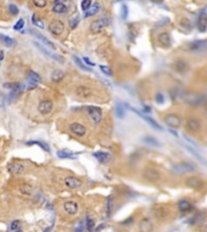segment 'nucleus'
Masks as SVG:
<instances>
[{
	"label": "nucleus",
	"instance_id": "6ab92c4d",
	"mask_svg": "<svg viewBox=\"0 0 207 232\" xmlns=\"http://www.w3.org/2000/svg\"><path fill=\"white\" fill-rule=\"evenodd\" d=\"M52 11L57 15H62V14H65L67 12V6L64 5L63 2H56L52 7Z\"/></svg>",
	"mask_w": 207,
	"mask_h": 232
},
{
	"label": "nucleus",
	"instance_id": "aec40b11",
	"mask_svg": "<svg viewBox=\"0 0 207 232\" xmlns=\"http://www.w3.org/2000/svg\"><path fill=\"white\" fill-rule=\"evenodd\" d=\"M32 33L34 34V35H35V36H36L38 39H40V40H41V41H43V42H44V44H45L46 46H48V47H50L51 50H56V46H55V44H52V42H51V41H50L48 39H46V38L44 36V35H41V34L38 33V32H32Z\"/></svg>",
	"mask_w": 207,
	"mask_h": 232
},
{
	"label": "nucleus",
	"instance_id": "0eeeda50",
	"mask_svg": "<svg viewBox=\"0 0 207 232\" xmlns=\"http://www.w3.org/2000/svg\"><path fill=\"white\" fill-rule=\"evenodd\" d=\"M165 122L172 128H178L179 125H180V118L176 114H170L165 117Z\"/></svg>",
	"mask_w": 207,
	"mask_h": 232
},
{
	"label": "nucleus",
	"instance_id": "603ef678",
	"mask_svg": "<svg viewBox=\"0 0 207 232\" xmlns=\"http://www.w3.org/2000/svg\"><path fill=\"white\" fill-rule=\"evenodd\" d=\"M153 2H162V0H151Z\"/></svg>",
	"mask_w": 207,
	"mask_h": 232
},
{
	"label": "nucleus",
	"instance_id": "dca6fc26",
	"mask_svg": "<svg viewBox=\"0 0 207 232\" xmlns=\"http://www.w3.org/2000/svg\"><path fill=\"white\" fill-rule=\"evenodd\" d=\"M9 172L11 174H16V175L22 174L24 172V166L22 163H12L9 166Z\"/></svg>",
	"mask_w": 207,
	"mask_h": 232
},
{
	"label": "nucleus",
	"instance_id": "9b49d317",
	"mask_svg": "<svg viewBox=\"0 0 207 232\" xmlns=\"http://www.w3.org/2000/svg\"><path fill=\"white\" fill-rule=\"evenodd\" d=\"M187 128L191 131V132H199L201 130V122L200 120H196V118H189L187 121Z\"/></svg>",
	"mask_w": 207,
	"mask_h": 232
},
{
	"label": "nucleus",
	"instance_id": "37998d69",
	"mask_svg": "<svg viewBox=\"0 0 207 232\" xmlns=\"http://www.w3.org/2000/svg\"><path fill=\"white\" fill-rule=\"evenodd\" d=\"M78 22H79V19H78V18H73V19H70V22H69V24H70V28H72V29H74V28L77 27Z\"/></svg>",
	"mask_w": 207,
	"mask_h": 232
},
{
	"label": "nucleus",
	"instance_id": "f3484780",
	"mask_svg": "<svg viewBox=\"0 0 207 232\" xmlns=\"http://www.w3.org/2000/svg\"><path fill=\"white\" fill-rule=\"evenodd\" d=\"M158 40H159L160 44H161L162 46H165V47H167V46H170V45H171V36H170V34H168V33L159 34Z\"/></svg>",
	"mask_w": 207,
	"mask_h": 232
},
{
	"label": "nucleus",
	"instance_id": "a878e982",
	"mask_svg": "<svg viewBox=\"0 0 207 232\" xmlns=\"http://www.w3.org/2000/svg\"><path fill=\"white\" fill-rule=\"evenodd\" d=\"M178 208H179L180 212H188V210L191 209V204L188 201L182 199V201H179V203H178Z\"/></svg>",
	"mask_w": 207,
	"mask_h": 232
},
{
	"label": "nucleus",
	"instance_id": "a211bd4d",
	"mask_svg": "<svg viewBox=\"0 0 207 232\" xmlns=\"http://www.w3.org/2000/svg\"><path fill=\"white\" fill-rule=\"evenodd\" d=\"M187 185L190 186V187H194V189H197V187H201L204 185V182L196 177H191V178H188L187 179Z\"/></svg>",
	"mask_w": 207,
	"mask_h": 232
},
{
	"label": "nucleus",
	"instance_id": "7ed1b4c3",
	"mask_svg": "<svg viewBox=\"0 0 207 232\" xmlns=\"http://www.w3.org/2000/svg\"><path fill=\"white\" fill-rule=\"evenodd\" d=\"M92 93H93L92 90H91L90 87H87V86H79V87H77V90H75L77 97L82 98V99L90 98V97L92 96Z\"/></svg>",
	"mask_w": 207,
	"mask_h": 232
},
{
	"label": "nucleus",
	"instance_id": "49530a36",
	"mask_svg": "<svg viewBox=\"0 0 207 232\" xmlns=\"http://www.w3.org/2000/svg\"><path fill=\"white\" fill-rule=\"evenodd\" d=\"M110 212H112V198L109 197L108 199V208H107V214L110 215Z\"/></svg>",
	"mask_w": 207,
	"mask_h": 232
},
{
	"label": "nucleus",
	"instance_id": "f257e3e1",
	"mask_svg": "<svg viewBox=\"0 0 207 232\" xmlns=\"http://www.w3.org/2000/svg\"><path fill=\"white\" fill-rule=\"evenodd\" d=\"M38 109H39V113L41 115H48L52 111L53 109V103L51 102L50 99H44L41 100L38 105Z\"/></svg>",
	"mask_w": 207,
	"mask_h": 232
},
{
	"label": "nucleus",
	"instance_id": "3c124183",
	"mask_svg": "<svg viewBox=\"0 0 207 232\" xmlns=\"http://www.w3.org/2000/svg\"><path fill=\"white\" fill-rule=\"evenodd\" d=\"M2 57H4V52L1 51V52H0V61H2Z\"/></svg>",
	"mask_w": 207,
	"mask_h": 232
},
{
	"label": "nucleus",
	"instance_id": "7c9ffc66",
	"mask_svg": "<svg viewBox=\"0 0 207 232\" xmlns=\"http://www.w3.org/2000/svg\"><path fill=\"white\" fill-rule=\"evenodd\" d=\"M19 191H21V194H24V195H31L33 191L32 186L31 185H27V184H24V185H22L21 187H19Z\"/></svg>",
	"mask_w": 207,
	"mask_h": 232
},
{
	"label": "nucleus",
	"instance_id": "e433bc0d",
	"mask_svg": "<svg viewBox=\"0 0 207 232\" xmlns=\"http://www.w3.org/2000/svg\"><path fill=\"white\" fill-rule=\"evenodd\" d=\"M19 230H21V227H19V221H17V220L12 221L11 225H10V231H19Z\"/></svg>",
	"mask_w": 207,
	"mask_h": 232
},
{
	"label": "nucleus",
	"instance_id": "4be33fe9",
	"mask_svg": "<svg viewBox=\"0 0 207 232\" xmlns=\"http://www.w3.org/2000/svg\"><path fill=\"white\" fill-rule=\"evenodd\" d=\"M143 143H145L147 145H150V146H154V148H159V146H161L160 145V142H158L155 138H153V137H143Z\"/></svg>",
	"mask_w": 207,
	"mask_h": 232
},
{
	"label": "nucleus",
	"instance_id": "1a4fd4ad",
	"mask_svg": "<svg viewBox=\"0 0 207 232\" xmlns=\"http://www.w3.org/2000/svg\"><path fill=\"white\" fill-rule=\"evenodd\" d=\"M63 208H64V210H65L68 214H70V215L77 214V213H78V209H79L78 203H77L75 201H68V202H65L63 204Z\"/></svg>",
	"mask_w": 207,
	"mask_h": 232
},
{
	"label": "nucleus",
	"instance_id": "79ce46f5",
	"mask_svg": "<svg viewBox=\"0 0 207 232\" xmlns=\"http://www.w3.org/2000/svg\"><path fill=\"white\" fill-rule=\"evenodd\" d=\"M155 100H156V103H159V104H164L165 98H164V96H162L161 93H158L156 97H155Z\"/></svg>",
	"mask_w": 207,
	"mask_h": 232
},
{
	"label": "nucleus",
	"instance_id": "423d86ee",
	"mask_svg": "<svg viewBox=\"0 0 207 232\" xmlns=\"http://www.w3.org/2000/svg\"><path fill=\"white\" fill-rule=\"evenodd\" d=\"M48 30L53 35H61L64 30V24L61 21H53L52 23H50Z\"/></svg>",
	"mask_w": 207,
	"mask_h": 232
},
{
	"label": "nucleus",
	"instance_id": "473e14b6",
	"mask_svg": "<svg viewBox=\"0 0 207 232\" xmlns=\"http://www.w3.org/2000/svg\"><path fill=\"white\" fill-rule=\"evenodd\" d=\"M86 229H87V231L95 230V220L92 218H87V220H86Z\"/></svg>",
	"mask_w": 207,
	"mask_h": 232
},
{
	"label": "nucleus",
	"instance_id": "4468645a",
	"mask_svg": "<svg viewBox=\"0 0 207 232\" xmlns=\"http://www.w3.org/2000/svg\"><path fill=\"white\" fill-rule=\"evenodd\" d=\"M93 156L101 163H108L109 160H110V155L108 152H104V151H97L93 154Z\"/></svg>",
	"mask_w": 207,
	"mask_h": 232
},
{
	"label": "nucleus",
	"instance_id": "9d476101",
	"mask_svg": "<svg viewBox=\"0 0 207 232\" xmlns=\"http://www.w3.org/2000/svg\"><path fill=\"white\" fill-rule=\"evenodd\" d=\"M64 184H65V186H67V187H69V189L74 190V189H78V187H80L82 182H81L80 179L75 178V177H67V178L64 179Z\"/></svg>",
	"mask_w": 207,
	"mask_h": 232
},
{
	"label": "nucleus",
	"instance_id": "5701e85b",
	"mask_svg": "<svg viewBox=\"0 0 207 232\" xmlns=\"http://www.w3.org/2000/svg\"><path fill=\"white\" fill-rule=\"evenodd\" d=\"M98 11H99V4L95 2L93 5H91V6H90V7H89V9L85 11V12H86V14H85V16L91 17V16H93V15H96Z\"/></svg>",
	"mask_w": 207,
	"mask_h": 232
},
{
	"label": "nucleus",
	"instance_id": "c03bdc74",
	"mask_svg": "<svg viewBox=\"0 0 207 232\" xmlns=\"http://www.w3.org/2000/svg\"><path fill=\"white\" fill-rule=\"evenodd\" d=\"M99 68H101V70H102L104 74H107V75H112V71H110V69H108V66H101Z\"/></svg>",
	"mask_w": 207,
	"mask_h": 232
},
{
	"label": "nucleus",
	"instance_id": "a18cd8bd",
	"mask_svg": "<svg viewBox=\"0 0 207 232\" xmlns=\"http://www.w3.org/2000/svg\"><path fill=\"white\" fill-rule=\"evenodd\" d=\"M127 6L126 5H122V15H121V17L124 18V19H126L127 18Z\"/></svg>",
	"mask_w": 207,
	"mask_h": 232
},
{
	"label": "nucleus",
	"instance_id": "b1692460",
	"mask_svg": "<svg viewBox=\"0 0 207 232\" xmlns=\"http://www.w3.org/2000/svg\"><path fill=\"white\" fill-rule=\"evenodd\" d=\"M144 174H145V178L149 179V180H156V179H159V172H156L154 169H147L144 172Z\"/></svg>",
	"mask_w": 207,
	"mask_h": 232
},
{
	"label": "nucleus",
	"instance_id": "39448f33",
	"mask_svg": "<svg viewBox=\"0 0 207 232\" xmlns=\"http://www.w3.org/2000/svg\"><path fill=\"white\" fill-rule=\"evenodd\" d=\"M172 170L177 174H183V173H187V172H194V170H196V168L191 166L190 163H180V165L173 166Z\"/></svg>",
	"mask_w": 207,
	"mask_h": 232
},
{
	"label": "nucleus",
	"instance_id": "f704fd0d",
	"mask_svg": "<svg viewBox=\"0 0 207 232\" xmlns=\"http://www.w3.org/2000/svg\"><path fill=\"white\" fill-rule=\"evenodd\" d=\"M9 11H10V14L14 15V16L18 15V12H19L17 5H15V4H10V5H9Z\"/></svg>",
	"mask_w": 207,
	"mask_h": 232
},
{
	"label": "nucleus",
	"instance_id": "8fccbe9b",
	"mask_svg": "<svg viewBox=\"0 0 207 232\" xmlns=\"http://www.w3.org/2000/svg\"><path fill=\"white\" fill-rule=\"evenodd\" d=\"M132 221H133V219H132V218H130V219H128V220H126V221H124V222H122V224H124V225H126V224H131V222H132Z\"/></svg>",
	"mask_w": 207,
	"mask_h": 232
},
{
	"label": "nucleus",
	"instance_id": "20e7f679",
	"mask_svg": "<svg viewBox=\"0 0 207 232\" xmlns=\"http://www.w3.org/2000/svg\"><path fill=\"white\" fill-rule=\"evenodd\" d=\"M87 113L90 114L91 118L93 120L95 123H99L102 121V110L96 106H87Z\"/></svg>",
	"mask_w": 207,
	"mask_h": 232
},
{
	"label": "nucleus",
	"instance_id": "c85d7f7f",
	"mask_svg": "<svg viewBox=\"0 0 207 232\" xmlns=\"http://www.w3.org/2000/svg\"><path fill=\"white\" fill-rule=\"evenodd\" d=\"M72 58H73V61L75 62V64L79 66L80 69H82V70H85V71H91V69H90V68H87V66H85V64H84V63H82V62L80 61V58H78L77 56H73Z\"/></svg>",
	"mask_w": 207,
	"mask_h": 232
},
{
	"label": "nucleus",
	"instance_id": "2eb2a0df",
	"mask_svg": "<svg viewBox=\"0 0 207 232\" xmlns=\"http://www.w3.org/2000/svg\"><path fill=\"white\" fill-rule=\"evenodd\" d=\"M206 26H207V19H206V15H205V11L201 12V15L197 19V28L201 33H205L206 32Z\"/></svg>",
	"mask_w": 207,
	"mask_h": 232
},
{
	"label": "nucleus",
	"instance_id": "cd10ccee",
	"mask_svg": "<svg viewBox=\"0 0 207 232\" xmlns=\"http://www.w3.org/2000/svg\"><path fill=\"white\" fill-rule=\"evenodd\" d=\"M57 156L60 157V158H77V156L75 155H73L72 152H67V151H57Z\"/></svg>",
	"mask_w": 207,
	"mask_h": 232
},
{
	"label": "nucleus",
	"instance_id": "bb28decb",
	"mask_svg": "<svg viewBox=\"0 0 207 232\" xmlns=\"http://www.w3.org/2000/svg\"><path fill=\"white\" fill-rule=\"evenodd\" d=\"M28 80H29L33 85H35V83H38V82H40V81H41L40 76H39V75H38L35 71H29V74H28Z\"/></svg>",
	"mask_w": 207,
	"mask_h": 232
},
{
	"label": "nucleus",
	"instance_id": "393cba45",
	"mask_svg": "<svg viewBox=\"0 0 207 232\" xmlns=\"http://www.w3.org/2000/svg\"><path fill=\"white\" fill-rule=\"evenodd\" d=\"M190 50L195 51V50H205L206 49V41H195L189 45Z\"/></svg>",
	"mask_w": 207,
	"mask_h": 232
},
{
	"label": "nucleus",
	"instance_id": "412c9836",
	"mask_svg": "<svg viewBox=\"0 0 207 232\" xmlns=\"http://www.w3.org/2000/svg\"><path fill=\"white\" fill-rule=\"evenodd\" d=\"M64 78V73L62 71V70H55V71H52V74H51V80L53 81V82H60V81H62Z\"/></svg>",
	"mask_w": 207,
	"mask_h": 232
},
{
	"label": "nucleus",
	"instance_id": "6e6552de",
	"mask_svg": "<svg viewBox=\"0 0 207 232\" xmlns=\"http://www.w3.org/2000/svg\"><path fill=\"white\" fill-rule=\"evenodd\" d=\"M70 131L74 133L75 135H78V137H84V135L86 134V128H85V126L79 123V122H73V123L70 125Z\"/></svg>",
	"mask_w": 207,
	"mask_h": 232
},
{
	"label": "nucleus",
	"instance_id": "58836bf2",
	"mask_svg": "<svg viewBox=\"0 0 207 232\" xmlns=\"http://www.w3.org/2000/svg\"><path fill=\"white\" fill-rule=\"evenodd\" d=\"M23 27H24V21L23 19H18V22L14 26V29L15 30H21V29H23Z\"/></svg>",
	"mask_w": 207,
	"mask_h": 232
},
{
	"label": "nucleus",
	"instance_id": "f8f14e48",
	"mask_svg": "<svg viewBox=\"0 0 207 232\" xmlns=\"http://www.w3.org/2000/svg\"><path fill=\"white\" fill-rule=\"evenodd\" d=\"M34 45L39 49V50L41 51V52H44L46 56H48V57H51L52 59H55V61H57V62H60V63H63V58H61L60 56H57V54H53L52 52H50V51H48L44 46H41V45H39L38 42H34Z\"/></svg>",
	"mask_w": 207,
	"mask_h": 232
},
{
	"label": "nucleus",
	"instance_id": "c756f323",
	"mask_svg": "<svg viewBox=\"0 0 207 232\" xmlns=\"http://www.w3.org/2000/svg\"><path fill=\"white\" fill-rule=\"evenodd\" d=\"M0 40H1L5 45H7V46H12V45L15 44L14 39H11V38L7 36V35H1V34H0Z\"/></svg>",
	"mask_w": 207,
	"mask_h": 232
},
{
	"label": "nucleus",
	"instance_id": "09e8293b",
	"mask_svg": "<svg viewBox=\"0 0 207 232\" xmlns=\"http://www.w3.org/2000/svg\"><path fill=\"white\" fill-rule=\"evenodd\" d=\"M84 62H85V63H86L87 66H95V63H92V62H91V61H90V59H89L87 57H84Z\"/></svg>",
	"mask_w": 207,
	"mask_h": 232
},
{
	"label": "nucleus",
	"instance_id": "ddd939ff",
	"mask_svg": "<svg viewBox=\"0 0 207 232\" xmlns=\"http://www.w3.org/2000/svg\"><path fill=\"white\" fill-rule=\"evenodd\" d=\"M104 26H106V23L103 22V19H96L91 23L90 29H91L92 33H99L104 28Z\"/></svg>",
	"mask_w": 207,
	"mask_h": 232
},
{
	"label": "nucleus",
	"instance_id": "72a5a7b5",
	"mask_svg": "<svg viewBox=\"0 0 207 232\" xmlns=\"http://www.w3.org/2000/svg\"><path fill=\"white\" fill-rule=\"evenodd\" d=\"M115 111H116V115H118V117H125V110H124V106H121L120 104H118L116 105V108H115Z\"/></svg>",
	"mask_w": 207,
	"mask_h": 232
},
{
	"label": "nucleus",
	"instance_id": "2f4dec72",
	"mask_svg": "<svg viewBox=\"0 0 207 232\" xmlns=\"http://www.w3.org/2000/svg\"><path fill=\"white\" fill-rule=\"evenodd\" d=\"M33 144H38L39 146L44 148V149L46 150V151H50V148L48 146V144H46V143H44V142H38V140H33V142H27V145H33Z\"/></svg>",
	"mask_w": 207,
	"mask_h": 232
},
{
	"label": "nucleus",
	"instance_id": "de8ad7c7",
	"mask_svg": "<svg viewBox=\"0 0 207 232\" xmlns=\"http://www.w3.org/2000/svg\"><path fill=\"white\" fill-rule=\"evenodd\" d=\"M5 106V96L0 94V109H2Z\"/></svg>",
	"mask_w": 207,
	"mask_h": 232
},
{
	"label": "nucleus",
	"instance_id": "4c0bfd02",
	"mask_svg": "<svg viewBox=\"0 0 207 232\" xmlns=\"http://www.w3.org/2000/svg\"><path fill=\"white\" fill-rule=\"evenodd\" d=\"M91 2H92V0H82L81 1V9H82V11H86L91 6Z\"/></svg>",
	"mask_w": 207,
	"mask_h": 232
},
{
	"label": "nucleus",
	"instance_id": "f03ea898",
	"mask_svg": "<svg viewBox=\"0 0 207 232\" xmlns=\"http://www.w3.org/2000/svg\"><path fill=\"white\" fill-rule=\"evenodd\" d=\"M132 111H133L135 114H137V115L139 116V117H141L142 120H144V121H145L147 123H149V125H150V126H151L153 128H155V130H159V131H161V130H162V127L160 126L159 123H158V122L155 121V120H153L151 117H149V116H147V115H145V114H143L142 111H138L137 109H132Z\"/></svg>",
	"mask_w": 207,
	"mask_h": 232
},
{
	"label": "nucleus",
	"instance_id": "c9c22d12",
	"mask_svg": "<svg viewBox=\"0 0 207 232\" xmlns=\"http://www.w3.org/2000/svg\"><path fill=\"white\" fill-rule=\"evenodd\" d=\"M33 2L36 7H40V9H43L48 5V0H33Z\"/></svg>",
	"mask_w": 207,
	"mask_h": 232
},
{
	"label": "nucleus",
	"instance_id": "a19ab883",
	"mask_svg": "<svg viewBox=\"0 0 207 232\" xmlns=\"http://www.w3.org/2000/svg\"><path fill=\"white\" fill-rule=\"evenodd\" d=\"M32 22H34V23H35L36 26H39L40 28H44V23H41V22H40V21H39L38 18H36V16H35V15H33V17H32Z\"/></svg>",
	"mask_w": 207,
	"mask_h": 232
},
{
	"label": "nucleus",
	"instance_id": "ea45409f",
	"mask_svg": "<svg viewBox=\"0 0 207 232\" xmlns=\"http://www.w3.org/2000/svg\"><path fill=\"white\" fill-rule=\"evenodd\" d=\"M180 24H182V26H183V27H184L185 29H188V30H189V29L191 28L190 22H189V21L187 19V18H183V19H182V22H180Z\"/></svg>",
	"mask_w": 207,
	"mask_h": 232
}]
</instances>
